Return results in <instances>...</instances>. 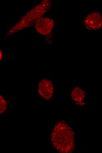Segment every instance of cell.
Segmentation results:
<instances>
[{"label":"cell","mask_w":102,"mask_h":153,"mask_svg":"<svg viewBox=\"0 0 102 153\" xmlns=\"http://www.w3.org/2000/svg\"><path fill=\"white\" fill-rule=\"evenodd\" d=\"M52 147L58 152L71 153L74 150V133L64 120L57 122L50 135Z\"/></svg>","instance_id":"obj_1"},{"label":"cell","mask_w":102,"mask_h":153,"mask_svg":"<svg viewBox=\"0 0 102 153\" xmlns=\"http://www.w3.org/2000/svg\"><path fill=\"white\" fill-rule=\"evenodd\" d=\"M83 25L88 31L92 32H102V12L100 10H94L85 17Z\"/></svg>","instance_id":"obj_2"},{"label":"cell","mask_w":102,"mask_h":153,"mask_svg":"<svg viewBox=\"0 0 102 153\" xmlns=\"http://www.w3.org/2000/svg\"><path fill=\"white\" fill-rule=\"evenodd\" d=\"M54 91L52 82L48 79H42L38 84V92L39 95L45 100L53 97Z\"/></svg>","instance_id":"obj_3"},{"label":"cell","mask_w":102,"mask_h":153,"mask_svg":"<svg viewBox=\"0 0 102 153\" xmlns=\"http://www.w3.org/2000/svg\"><path fill=\"white\" fill-rule=\"evenodd\" d=\"M86 94L84 90L80 86L74 88L71 92V98L77 105L83 106L85 104Z\"/></svg>","instance_id":"obj_4"},{"label":"cell","mask_w":102,"mask_h":153,"mask_svg":"<svg viewBox=\"0 0 102 153\" xmlns=\"http://www.w3.org/2000/svg\"><path fill=\"white\" fill-rule=\"evenodd\" d=\"M0 113H4L7 109V102L4 98L2 96H0Z\"/></svg>","instance_id":"obj_5"},{"label":"cell","mask_w":102,"mask_h":153,"mask_svg":"<svg viewBox=\"0 0 102 153\" xmlns=\"http://www.w3.org/2000/svg\"><path fill=\"white\" fill-rule=\"evenodd\" d=\"M0 60H1V58H2V52L1 51V50H0Z\"/></svg>","instance_id":"obj_6"}]
</instances>
